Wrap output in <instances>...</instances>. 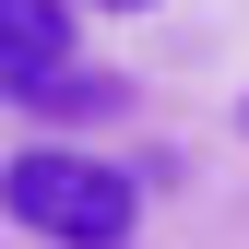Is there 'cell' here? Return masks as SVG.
Listing matches in <instances>:
<instances>
[{
	"label": "cell",
	"mask_w": 249,
	"mask_h": 249,
	"mask_svg": "<svg viewBox=\"0 0 249 249\" xmlns=\"http://www.w3.org/2000/svg\"><path fill=\"white\" fill-rule=\"evenodd\" d=\"M107 12H142V0H107Z\"/></svg>",
	"instance_id": "obj_3"
},
{
	"label": "cell",
	"mask_w": 249,
	"mask_h": 249,
	"mask_svg": "<svg viewBox=\"0 0 249 249\" xmlns=\"http://www.w3.org/2000/svg\"><path fill=\"white\" fill-rule=\"evenodd\" d=\"M0 95H12V71H0Z\"/></svg>",
	"instance_id": "obj_4"
},
{
	"label": "cell",
	"mask_w": 249,
	"mask_h": 249,
	"mask_svg": "<svg viewBox=\"0 0 249 249\" xmlns=\"http://www.w3.org/2000/svg\"><path fill=\"white\" fill-rule=\"evenodd\" d=\"M0 213L36 226V237H59V249H119L131 213H142V190H131V166H95L71 142H36V154L0 166Z\"/></svg>",
	"instance_id": "obj_1"
},
{
	"label": "cell",
	"mask_w": 249,
	"mask_h": 249,
	"mask_svg": "<svg viewBox=\"0 0 249 249\" xmlns=\"http://www.w3.org/2000/svg\"><path fill=\"white\" fill-rule=\"evenodd\" d=\"M237 119H249V107H237Z\"/></svg>",
	"instance_id": "obj_5"
},
{
	"label": "cell",
	"mask_w": 249,
	"mask_h": 249,
	"mask_svg": "<svg viewBox=\"0 0 249 249\" xmlns=\"http://www.w3.org/2000/svg\"><path fill=\"white\" fill-rule=\"evenodd\" d=\"M0 71H12V95L71 71V0H0Z\"/></svg>",
	"instance_id": "obj_2"
}]
</instances>
